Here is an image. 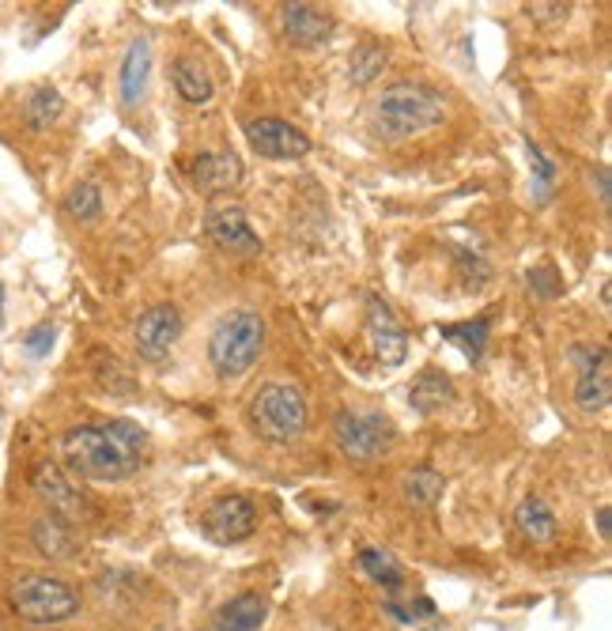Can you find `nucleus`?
<instances>
[{"mask_svg": "<svg viewBox=\"0 0 612 631\" xmlns=\"http://www.w3.org/2000/svg\"><path fill=\"white\" fill-rule=\"evenodd\" d=\"M443 121V95L432 83L419 80H397L375 99L371 107V129L382 140H405L416 132L432 129Z\"/></svg>", "mask_w": 612, "mask_h": 631, "instance_id": "obj_1", "label": "nucleus"}, {"mask_svg": "<svg viewBox=\"0 0 612 631\" xmlns=\"http://www.w3.org/2000/svg\"><path fill=\"white\" fill-rule=\"evenodd\" d=\"M61 454L69 470L88 481H126L140 465V454L121 446L107 427H72L61 438Z\"/></svg>", "mask_w": 612, "mask_h": 631, "instance_id": "obj_2", "label": "nucleus"}, {"mask_svg": "<svg viewBox=\"0 0 612 631\" xmlns=\"http://www.w3.org/2000/svg\"><path fill=\"white\" fill-rule=\"evenodd\" d=\"M265 344V322L254 310H235L216 322L213 337H208V359H213L216 375L235 378L254 367Z\"/></svg>", "mask_w": 612, "mask_h": 631, "instance_id": "obj_3", "label": "nucleus"}, {"mask_svg": "<svg viewBox=\"0 0 612 631\" xmlns=\"http://www.w3.org/2000/svg\"><path fill=\"white\" fill-rule=\"evenodd\" d=\"M250 427L265 443H295L306 432V397L299 386L269 382L250 401Z\"/></svg>", "mask_w": 612, "mask_h": 631, "instance_id": "obj_4", "label": "nucleus"}, {"mask_svg": "<svg viewBox=\"0 0 612 631\" xmlns=\"http://www.w3.org/2000/svg\"><path fill=\"white\" fill-rule=\"evenodd\" d=\"M8 601H12L16 617H23L27 624H46V628L80 613V594H76L65 579H53V575L16 579Z\"/></svg>", "mask_w": 612, "mask_h": 631, "instance_id": "obj_5", "label": "nucleus"}, {"mask_svg": "<svg viewBox=\"0 0 612 631\" xmlns=\"http://www.w3.org/2000/svg\"><path fill=\"white\" fill-rule=\"evenodd\" d=\"M333 432H337L340 451L348 454L352 462H375V457L386 454L389 443H394L389 420L378 413H359V408H340Z\"/></svg>", "mask_w": 612, "mask_h": 631, "instance_id": "obj_6", "label": "nucleus"}, {"mask_svg": "<svg viewBox=\"0 0 612 631\" xmlns=\"http://www.w3.org/2000/svg\"><path fill=\"white\" fill-rule=\"evenodd\" d=\"M246 140L261 159H303L310 151L303 129H295L292 121L280 118H254L246 121Z\"/></svg>", "mask_w": 612, "mask_h": 631, "instance_id": "obj_7", "label": "nucleus"}, {"mask_svg": "<svg viewBox=\"0 0 612 631\" xmlns=\"http://www.w3.org/2000/svg\"><path fill=\"white\" fill-rule=\"evenodd\" d=\"M178 337H181V314H178V307H167V303H159V307H151V310L140 314L137 329H132L137 352L148 363H162V359H167L170 348L178 344Z\"/></svg>", "mask_w": 612, "mask_h": 631, "instance_id": "obj_8", "label": "nucleus"}, {"mask_svg": "<svg viewBox=\"0 0 612 631\" xmlns=\"http://www.w3.org/2000/svg\"><path fill=\"white\" fill-rule=\"evenodd\" d=\"M205 533L213 538L216 544H238L246 541L254 533L257 525V511L254 503L246 500V495H224V500H216L213 506L205 511Z\"/></svg>", "mask_w": 612, "mask_h": 631, "instance_id": "obj_9", "label": "nucleus"}, {"mask_svg": "<svg viewBox=\"0 0 612 631\" xmlns=\"http://www.w3.org/2000/svg\"><path fill=\"white\" fill-rule=\"evenodd\" d=\"M205 235L213 238L219 250L238 254V257H257L261 254V238L246 224V213L238 205H219L205 216Z\"/></svg>", "mask_w": 612, "mask_h": 631, "instance_id": "obj_10", "label": "nucleus"}, {"mask_svg": "<svg viewBox=\"0 0 612 631\" xmlns=\"http://www.w3.org/2000/svg\"><path fill=\"white\" fill-rule=\"evenodd\" d=\"M31 484H34V492L42 495V503L50 506L53 519H61L65 525L83 519V503H80V495H76V487L69 484V476L61 473V465L42 462L31 476Z\"/></svg>", "mask_w": 612, "mask_h": 631, "instance_id": "obj_11", "label": "nucleus"}, {"mask_svg": "<svg viewBox=\"0 0 612 631\" xmlns=\"http://www.w3.org/2000/svg\"><path fill=\"white\" fill-rule=\"evenodd\" d=\"M280 27L284 38L299 50H310V46H322L325 38L333 34V16L318 4H284L280 8Z\"/></svg>", "mask_w": 612, "mask_h": 631, "instance_id": "obj_12", "label": "nucleus"}, {"mask_svg": "<svg viewBox=\"0 0 612 631\" xmlns=\"http://www.w3.org/2000/svg\"><path fill=\"white\" fill-rule=\"evenodd\" d=\"M609 401H612V359H609V348H598L579 375L575 405L582 413H605Z\"/></svg>", "mask_w": 612, "mask_h": 631, "instance_id": "obj_13", "label": "nucleus"}, {"mask_svg": "<svg viewBox=\"0 0 612 631\" xmlns=\"http://www.w3.org/2000/svg\"><path fill=\"white\" fill-rule=\"evenodd\" d=\"M371 348H375V356L386 363V367H397L401 359L408 356V337H405V329L397 325V318L389 314L386 303H378V299H371Z\"/></svg>", "mask_w": 612, "mask_h": 631, "instance_id": "obj_14", "label": "nucleus"}, {"mask_svg": "<svg viewBox=\"0 0 612 631\" xmlns=\"http://www.w3.org/2000/svg\"><path fill=\"white\" fill-rule=\"evenodd\" d=\"M194 181L205 194H227L243 181V162L235 151H205L194 159Z\"/></svg>", "mask_w": 612, "mask_h": 631, "instance_id": "obj_15", "label": "nucleus"}, {"mask_svg": "<svg viewBox=\"0 0 612 631\" xmlns=\"http://www.w3.org/2000/svg\"><path fill=\"white\" fill-rule=\"evenodd\" d=\"M148 69H151V46L145 38L129 46L126 61H121V102L126 107H137L145 99V88H148Z\"/></svg>", "mask_w": 612, "mask_h": 631, "instance_id": "obj_16", "label": "nucleus"}, {"mask_svg": "<svg viewBox=\"0 0 612 631\" xmlns=\"http://www.w3.org/2000/svg\"><path fill=\"white\" fill-rule=\"evenodd\" d=\"M514 525H519V533L525 541L533 544H549L556 538V514H552V506L541 500V495H530V500L519 503V511H514Z\"/></svg>", "mask_w": 612, "mask_h": 631, "instance_id": "obj_17", "label": "nucleus"}, {"mask_svg": "<svg viewBox=\"0 0 612 631\" xmlns=\"http://www.w3.org/2000/svg\"><path fill=\"white\" fill-rule=\"evenodd\" d=\"M265 624V601L257 594H238L227 605H219L216 628L219 631H257Z\"/></svg>", "mask_w": 612, "mask_h": 631, "instance_id": "obj_18", "label": "nucleus"}, {"mask_svg": "<svg viewBox=\"0 0 612 631\" xmlns=\"http://www.w3.org/2000/svg\"><path fill=\"white\" fill-rule=\"evenodd\" d=\"M408 401L419 408V413H435V408L451 405L454 401V382L443 375V371H424L413 390H408Z\"/></svg>", "mask_w": 612, "mask_h": 631, "instance_id": "obj_19", "label": "nucleus"}, {"mask_svg": "<svg viewBox=\"0 0 612 631\" xmlns=\"http://www.w3.org/2000/svg\"><path fill=\"white\" fill-rule=\"evenodd\" d=\"M61 110H65V102H61V95H57V88L42 83V88H34L31 95H27L23 121H27V129H31V132H46L57 118H61Z\"/></svg>", "mask_w": 612, "mask_h": 631, "instance_id": "obj_20", "label": "nucleus"}, {"mask_svg": "<svg viewBox=\"0 0 612 631\" xmlns=\"http://www.w3.org/2000/svg\"><path fill=\"white\" fill-rule=\"evenodd\" d=\"M34 544L46 552L50 560H72L76 552V538L69 533V525L61 519H42L34 522Z\"/></svg>", "mask_w": 612, "mask_h": 631, "instance_id": "obj_21", "label": "nucleus"}, {"mask_svg": "<svg viewBox=\"0 0 612 631\" xmlns=\"http://www.w3.org/2000/svg\"><path fill=\"white\" fill-rule=\"evenodd\" d=\"M175 88L189 107H205V102L213 99V80H208V72L200 69L197 61H178L175 65Z\"/></svg>", "mask_w": 612, "mask_h": 631, "instance_id": "obj_22", "label": "nucleus"}, {"mask_svg": "<svg viewBox=\"0 0 612 631\" xmlns=\"http://www.w3.org/2000/svg\"><path fill=\"white\" fill-rule=\"evenodd\" d=\"M401 492H405V500H408V503L424 511V506H432V503L438 500V495L446 492V481H443V476H438L435 470L419 465V470H413V473L405 476V481H401Z\"/></svg>", "mask_w": 612, "mask_h": 631, "instance_id": "obj_23", "label": "nucleus"}, {"mask_svg": "<svg viewBox=\"0 0 612 631\" xmlns=\"http://www.w3.org/2000/svg\"><path fill=\"white\" fill-rule=\"evenodd\" d=\"M382 69H386V50L375 46V42H359L356 50H352V57H348L352 83H371Z\"/></svg>", "mask_w": 612, "mask_h": 631, "instance_id": "obj_24", "label": "nucleus"}, {"mask_svg": "<svg viewBox=\"0 0 612 631\" xmlns=\"http://www.w3.org/2000/svg\"><path fill=\"white\" fill-rule=\"evenodd\" d=\"M359 563H363V571H367L371 579L382 582L386 590H397L401 582H405V571H401V563L389 556V552H382V549H363L359 552Z\"/></svg>", "mask_w": 612, "mask_h": 631, "instance_id": "obj_25", "label": "nucleus"}, {"mask_svg": "<svg viewBox=\"0 0 612 631\" xmlns=\"http://www.w3.org/2000/svg\"><path fill=\"white\" fill-rule=\"evenodd\" d=\"M438 333H443L446 341L462 344V352H465L468 359H481V352H484V344H487V318L462 322V325H443Z\"/></svg>", "mask_w": 612, "mask_h": 631, "instance_id": "obj_26", "label": "nucleus"}, {"mask_svg": "<svg viewBox=\"0 0 612 631\" xmlns=\"http://www.w3.org/2000/svg\"><path fill=\"white\" fill-rule=\"evenodd\" d=\"M65 208H69V216L80 219V224H88V219H99V213H102L99 186H91V181H80V186H72V194H69V200H65Z\"/></svg>", "mask_w": 612, "mask_h": 631, "instance_id": "obj_27", "label": "nucleus"}, {"mask_svg": "<svg viewBox=\"0 0 612 631\" xmlns=\"http://www.w3.org/2000/svg\"><path fill=\"white\" fill-rule=\"evenodd\" d=\"M107 432L118 438L121 446H129L132 454H140V451H145V443H148L145 432H140L137 424H129V420H113V424H107Z\"/></svg>", "mask_w": 612, "mask_h": 631, "instance_id": "obj_28", "label": "nucleus"}, {"mask_svg": "<svg viewBox=\"0 0 612 631\" xmlns=\"http://www.w3.org/2000/svg\"><path fill=\"white\" fill-rule=\"evenodd\" d=\"M525 12H530V19H537V23L556 27L571 16V4H525Z\"/></svg>", "mask_w": 612, "mask_h": 631, "instance_id": "obj_29", "label": "nucleus"}, {"mask_svg": "<svg viewBox=\"0 0 612 631\" xmlns=\"http://www.w3.org/2000/svg\"><path fill=\"white\" fill-rule=\"evenodd\" d=\"M50 344H53V325L50 322H42L38 329L27 333V352H31V356H46Z\"/></svg>", "mask_w": 612, "mask_h": 631, "instance_id": "obj_30", "label": "nucleus"}, {"mask_svg": "<svg viewBox=\"0 0 612 631\" xmlns=\"http://www.w3.org/2000/svg\"><path fill=\"white\" fill-rule=\"evenodd\" d=\"M530 156H533V162H537V178H541V181H537V194H541V197H549V186H552V162L544 159L533 145H530Z\"/></svg>", "mask_w": 612, "mask_h": 631, "instance_id": "obj_31", "label": "nucleus"}, {"mask_svg": "<svg viewBox=\"0 0 612 631\" xmlns=\"http://www.w3.org/2000/svg\"><path fill=\"white\" fill-rule=\"evenodd\" d=\"M530 284H537V292L541 295H556V273L552 269H541V273H530Z\"/></svg>", "mask_w": 612, "mask_h": 631, "instance_id": "obj_32", "label": "nucleus"}, {"mask_svg": "<svg viewBox=\"0 0 612 631\" xmlns=\"http://www.w3.org/2000/svg\"><path fill=\"white\" fill-rule=\"evenodd\" d=\"M612 511H609V506H601V511H598V530H601V538H609V533H612Z\"/></svg>", "mask_w": 612, "mask_h": 631, "instance_id": "obj_33", "label": "nucleus"}, {"mask_svg": "<svg viewBox=\"0 0 612 631\" xmlns=\"http://www.w3.org/2000/svg\"><path fill=\"white\" fill-rule=\"evenodd\" d=\"M598 189H601V200L609 205V167H598Z\"/></svg>", "mask_w": 612, "mask_h": 631, "instance_id": "obj_34", "label": "nucleus"}]
</instances>
